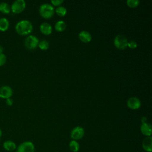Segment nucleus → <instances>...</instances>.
I'll use <instances>...</instances> for the list:
<instances>
[{
  "label": "nucleus",
  "instance_id": "f257e3e1",
  "mask_svg": "<svg viewBox=\"0 0 152 152\" xmlns=\"http://www.w3.org/2000/svg\"><path fill=\"white\" fill-rule=\"evenodd\" d=\"M17 33L20 35H27L33 30L31 23L27 20H22L18 21L15 27Z\"/></svg>",
  "mask_w": 152,
  "mask_h": 152
},
{
  "label": "nucleus",
  "instance_id": "f03ea898",
  "mask_svg": "<svg viewBox=\"0 0 152 152\" xmlns=\"http://www.w3.org/2000/svg\"><path fill=\"white\" fill-rule=\"evenodd\" d=\"M39 11L42 17L45 18H49L53 15L55 9L52 5L48 3H45L40 6Z\"/></svg>",
  "mask_w": 152,
  "mask_h": 152
},
{
  "label": "nucleus",
  "instance_id": "7ed1b4c3",
  "mask_svg": "<svg viewBox=\"0 0 152 152\" xmlns=\"http://www.w3.org/2000/svg\"><path fill=\"white\" fill-rule=\"evenodd\" d=\"M35 147L31 141H24L21 142L15 150V152H34Z\"/></svg>",
  "mask_w": 152,
  "mask_h": 152
},
{
  "label": "nucleus",
  "instance_id": "20e7f679",
  "mask_svg": "<svg viewBox=\"0 0 152 152\" xmlns=\"http://www.w3.org/2000/svg\"><path fill=\"white\" fill-rule=\"evenodd\" d=\"M128 39L123 34H118L114 39V45L119 49H125L127 47Z\"/></svg>",
  "mask_w": 152,
  "mask_h": 152
},
{
  "label": "nucleus",
  "instance_id": "39448f33",
  "mask_svg": "<svg viewBox=\"0 0 152 152\" xmlns=\"http://www.w3.org/2000/svg\"><path fill=\"white\" fill-rule=\"evenodd\" d=\"M39 40L38 38L34 35H28L24 40V45L27 49H34L39 44Z\"/></svg>",
  "mask_w": 152,
  "mask_h": 152
},
{
  "label": "nucleus",
  "instance_id": "423d86ee",
  "mask_svg": "<svg viewBox=\"0 0 152 152\" xmlns=\"http://www.w3.org/2000/svg\"><path fill=\"white\" fill-rule=\"evenodd\" d=\"M26 4L24 0H15L11 6V11L14 13H20L26 8Z\"/></svg>",
  "mask_w": 152,
  "mask_h": 152
},
{
  "label": "nucleus",
  "instance_id": "0eeeda50",
  "mask_svg": "<svg viewBox=\"0 0 152 152\" xmlns=\"http://www.w3.org/2000/svg\"><path fill=\"white\" fill-rule=\"evenodd\" d=\"M84 135V129L83 127L77 126L74 127L71 131L70 136L73 140H78L81 139Z\"/></svg>",
  "mask_w": 152,
  "mask_h": 152
},
{
  "label": "nucleus",
  "instance_id": "6e6552de",
  "mask_svg": "<svg viewBox=\"0 0 152 152\" xmlns=\"http://www.w3.org/2000/svg\"><path fill=\"white\" fill-rule=\"evenodd\" d=\"M13 93L12 89L9 86H2L0 87V97L2 99L10 98Z\"/></svg>",
  "mask_w": 152,
  "mask_h": 152
},
{
  "label": "nucleus",
  "instance_id": "1a4fd4ad",
  "mask_svg": "<svg viewBox=\"0 0 152 152\" xmlns=\"http://www.w3.org/2000/svg\"><path fill=\"white\" fill-rule=\"evenodd\" d=\"M127 106L131 109H138L141 106V101L137 97H131L127 100Z\"/></svg>",
  "mask_w": 152,
  "mask_h": 152
},
{
  "label": "nucleus",
  "instance_id": "9d476101",
  "mask_svg": "<svg viewBox=\"0 0 152 152\" xmlns=\"http://www.w3.org/2000/svg\"><path fill=\"white\" fill-rule=\"evenodd\" d=\"M140 131L146 137L151 136L152 134L151 125L147 122L142 123L140 126Z\"/></svg>",
  "mask_w": 152,
  "mask_h": 152
},
{
  "label": "nucleus",
  "instance_id": "9b49d317",
  "mask_svg": "<svg viewBox=\"0 0 152 152\" xmlns=\"http://www.w3.org/2000/svg\"><path fill=\"white\" fill-rule=\"evenodd\" d=\"M142 147L147 152L152 151V137H146L142 142Z\"/></svg>",
  "mask_w": 152,
  "mask_h": 152
},
{
  "label": "nucleus",
  "instance_id": "f8f14e48",
  "mask_svg": "<svg viewBox=\"0 0 152 152\" xmlns=\"http://www.w3.org/2000/svg\"><path fill=\"white\" fill-rule=\"evenodd\" d=\"M40 30L43 34L46 35H49L52 31V27L49 23L43 22L40 26Z\"/></svg>",
  "mask_w": 152,
  "mask_h": 152
},
{
  "label": "nucleus",
  "instance_id": "ddd939ff",
  "mask_svg": "<svg viewBox=\"0 0 152 152\" xmlns=\"http://www.w3.org/2000/svg\"><path fill=\"white\" fill-rule=\"evenodd\" d=\"M78 37L81 41L84 43H88L91 40V34L86 30H83L80 31L78 34Z\"/></svg>",
  "mask_w": 152,
  "mask_h": 152
},
{
  "label": "nucleus",
  "instance_id": "4468645a",
  "mask_svg": "<svg viewBox=\"0 0 152 152\" xmlns=\"http://www.w3.org/2000/svg\"><path fill=\"white\" fill-rule=\"evenodd\" d=\"M3 148L7 151H13L17 148L16 144L11 140H7L3 143Z\"/></svg>",
  "mask_w": 152,
  "mask_h": 152
},
{
  "label": "nucleus",
  "instance_id": "2eb2a0df",
  "mask_svg": "<svg viewBox=\"0 0 152 152\" xmlns=\"http://www.w3.org/2000/svg\"><path fill=\"white\" fill-rule=\"evenodd\" d=\"M10 23L8 20L5 17L0 18V30L5 31L8 30L9 27Z\"/></svg>",
  "mask_w": 152,
  "mask_h": 152
},
{
  "label": "nucleus",
  "instance_id": "dca6fc26",
  "mask_svg": "<svg viewBox=\"0 0 152 152\" xmlns=\"http://www.w3.org/2000/svg\"><path fill=\"white\" fill-rule=\"evenodd\" d=\"M0 11L4 14H9L11 11V7L5 2L0 3Z\"/></svg>",
  "mask_w": 152,
  "mask_h": 152
},
{
  "label": "nucleus",
  "instance_id": "f3484780",
  "mask_svg": "<svg viewBox=\"0 0 152 152\" xmlns=\"http://www.w3.org/2000/svg\"><path fill=\"white\" fill-rule=\"evenodd\" d=\"M66 27V24L65 21L62 20L58 21L55 24V28L56 31H64Z\"/></svg>",
  "mask_w": 152,
  "mask_h": 152
},
{
  "label": "nucleus",
  "instance_id": "a211bd4d",
  "mask_svg": "<svg viewBox=\"0 0 152 152\" xmlns=\"http://www.w3.org/2000/svg\"><path fill=\"white\" fill-rule=\"evenodd\" d=\"M69 147L72 152H77L79 151L80 146L77 141L71 140L69 143Z\"/></svg>",
  "mask_w": 152,
  "mask_h": 152
},
{
  "label": "nucleus",
  "instance_id": "6ab92c4d",
  "mask_svg": "<svg viewBox=\"0 0 152 152\" xmlns=\"http://www.w3.org/2000/svg\"><path fill=\"white\" fill-rule=\"evenodd\" d=\"M55 12H56V14L58 15H59L61 17H64L66 15V14L67 12V11H66V9L65 7L59 6L56 8Z\"/></svg>",
  "mask_w": 152,
  "mask_h": 152
},
{
  "label": "nucleus",
  "instance_id": "aec40b11",
  "mask_svg": "<svg viewBox=\"0 0 152 152\" xmlns=\"http://www.w3.org/2000/svg\"><path fill=\"white\" fill-rule=\"evenodd\" d=\"M38 46L42 50H46L49 48V43L47 40H41L40 42H39Z\"/></svg>",
  "mask_w": 152,
  "mask_h": 152
},
{
  "label": "nucleus",
  "instance_id": "412c9836",
  "mask_svg": "<svg viewBox=\"0 0 152 152\" xmlns=\"http://www.w3.org/2000/svg\"><path fill=\"white\" fill-rule=\"evenodd\" d=\"M140 1L139 0H127L126 1V4L128 7L131 8H134L137 7L140 4Z\"/></svg>",
  "mask_w": 152,
  "mask_h": 152
},
{
  "label": "nucleus",
  "instance_id": "4be33fe9",
  "mask_svg": "<svg viewBox=\"0 0 152 152\" xmlns=\"http://www.w3.org/2000/svg\"><path fill=\"white\" fill-rule=\"evenodd\" d=\"M7 61V56L4 53H0V66L4 65Z\"/></svg>",
  "mask_w": 152,
  "mask_h": 152
},
{
  "label": "nucleus",
  "instance_id": "5701e85b",
  "mask_svg": "<svg viewBox=\"0 0 152 152\" xmlns=\"http://www.w3.org/2000/svg\"><path fill=\"white\" fill-rule=\"evenodd\" d=\"M138 45L137 42L135 40H130L129 42H128L127 46H128L131 49H135L137 47Z\"/></svg>",
  "mask_w": 152,
  "mask_h": 152
},
{
  "label": "nucleus",
  "instance_id": "b1692460",
  "mask_svg": "<svg viewBox=\"0 0 152 152\" xmlns=\"http://www.w3.org/2000/svg\"><path fill=\"white\" fill-rule=\"evenodd\" d=\"M63 2H64L63 0H52L51 1V3L55 6L60 5L61 4L63 3Z\"/></svg>",
  "mask_w": 152,
  "mask_h": 152
},
{
  "label": "nucleus",
  "instance_id": "393cba45",
  "mask_svg": "<svg viewBox=\"0 0 152 152\" xmlns=\"http://www.w3.org/2000/svg\"><path fill=\"white\" fill-rule=\"evenodd\" d=\"M5 102H6V104H7L8 106H12V104H13V100H12V99H11V98L7 99L6 100H5Z\"/></svg>",
  "mask_w": 152,
  "mask_h": 152
},
{
  "label": "nucleus",
  "instance_id": "a878e982",
  "mask_svg": "<svg viewBox=\"0 0 152 152\" xmlns=\"http://www.w3.org/2000/svg\"><path fill=\"white\" fill-rule=\"evenodd\" d=\"M3 51H4V48L2 46L0 45V53H3Z\"/></svg>",
  "mask_w": 152,
  "mask_h": 152
},
{
  "label": "nucleus",
  "instance_id": "bb28decb",
  "mask_svg": "<svg viewBox=\"0 0 152 152\" xmlns=\"http://www.w3.org/2000/svg\"><path fill=\"white\" fill-rule=\"evenodd\" d=\"M2 130H1V129L0 128V138H1V137H2Z\"/></svg>",
  "mask_w": 152,
  "mask_h": 152
}]
</instances>
